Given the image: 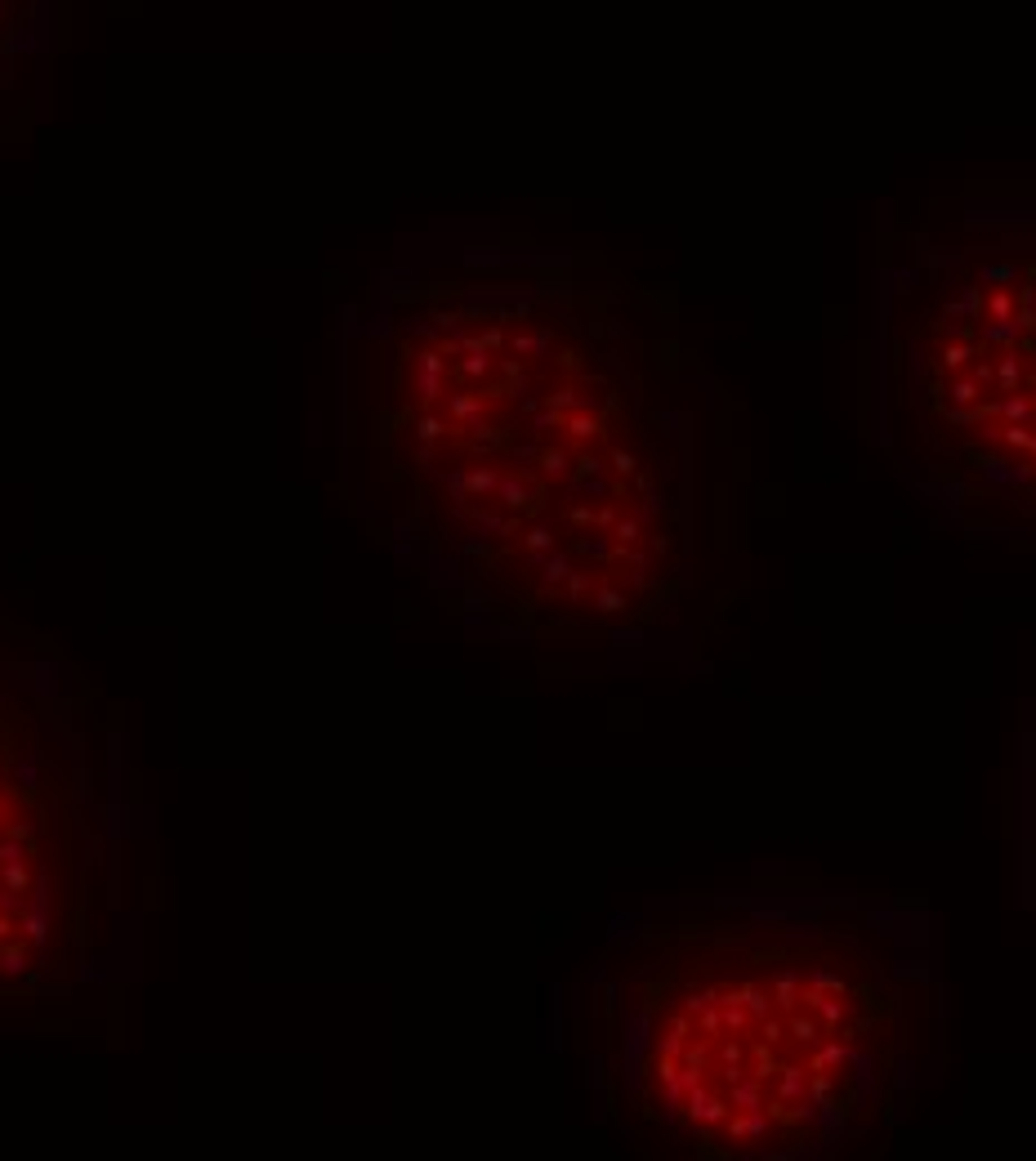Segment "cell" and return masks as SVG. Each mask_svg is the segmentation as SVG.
I'll use <instances>...</instances> for the list:
<instances>
[{"label":"cell","instance_id":"obj_3","mask_svg":"<svg viewBox=\"0 0 1036 1161\" xmlns=\"http://www.w3.org/2000/svg\"><path fill=\"white\" fill-rule=\"evenodd\" d=\"M45 28V0H0V90L28 68Z\"/></svg>","mask_w":1036,"mask_h":1161},{"label":"cell","instance_id":"obj_2","mask_svg":"<svg viewBox=\"0 0 1036 1161\" xmlns=\"http://www.w3.org/2000/svg\"><path fill=\"white\" fill-rule=\"evenodd\" d=\"M45 800L0 715V974L36 965L45 943Z\"/></svg>","mask_w":1036,"mask_h":1161},{"label":"cell","instance_id":"obj_1","mask_svg":"<svg viewBox=\"0 0 1036 1161\" xmlns=\"http://www.w3.org/2000/svg\"><path fill=\"white\" fill-rule=\"evenodd\" d=\"M389 460L447 532L532 599L590 617L648 572V474L585 322L550 304H447L389 353Z\"/></svg>","mask_w":1036,"mask_h":1161}]
</instances>
